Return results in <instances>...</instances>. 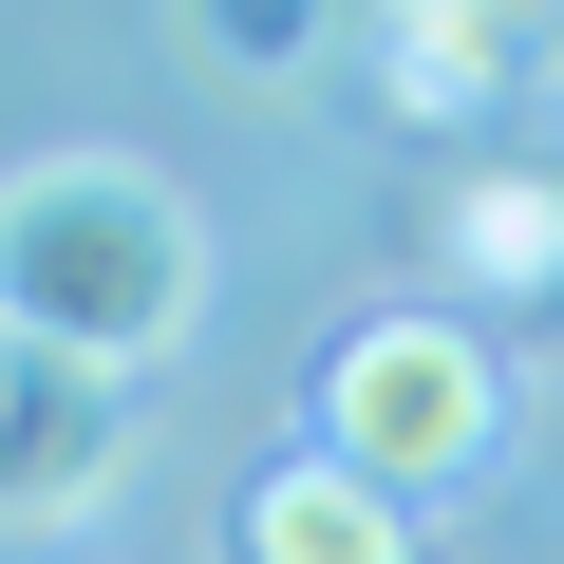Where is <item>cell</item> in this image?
I'll return each mask as SVG.
<instances>
[{
  "instance_id": "4",
  "label": "cell",
  "mask_w": 564,
  "mask_h": 564,
  "mask_svg": "<svg viewBox=\"0 0 564 564\" xmlns=\"http://www.w3.org/2000/svg\"><path fill=\"white\" fill-rule=\"evenodd\" d=\"M226 564H414V508L358 489V470H321V452H282V470H245Z\"/></svg>"
},
{
  "instance_id": "2",
  "label": "cell",
  "mask_w": 564,
  "mask_h": 564,
  "mask_svg": "<svg viewBox=\"0 0 564 564\" xmlns=\"http://www.w3.org/2000/svg\"><path fill=\"white\" fill-rule=\"evenodd\" d=\"M489 452H508V358H489L470 321L395 302V321H339V339H321V470L433 508V489H470Z\"/></svg>"
},
{
  "instance_id": "6",
  "label": "cell",
  "mask_w": 564,
  "mask_h": 564,
  "mask_svg": "<svg viewBox=\"0 0 564 564\" xmlns=\"http://www.w3.org/2000/svg\"><path fill=\"white\" fill-rule=\"evenodd\" d=\"M377 95H395V113H489V95H527V20L414 0V20H377Z\"/></svg>"
},
{
  "instance_id": "1",
  "label": "cell",
  "mask_w": 564,
  "mask_h": 564,
  "mask_svg": "<svg viewBox=\"0 0 564 564\" xmlns=\"http://www.w3.org/2000/svg\"><path fill=\"white\" fill-rule=\"evenodd\" d=\"M0 321L57 339L76 377H132L207 321V207L132 151H39L0 170Z\"/></svg>"
},
{
  "instance_id": "5",
  "label": "cell",
  "mask_w": 564,
  "mask_h": 564,
  "mask_svg": "<svg viewBox=\"0 0 564 564\" xmlns=\"http://www.w3.org/2000/svg\"><path fill=\"white\" fill-rule=\"evenodd\" d=\"M433 263L489 282V302H564V170H470L433 207Z\"/></svg>"
},
{
  "instance_id": "3",
  "label": "cell",
  "mask_w": 564,
  "mask_h": 564,
  "mask_svg": "<svg viewBox=\"0 0 564 564\" xmlns=\"http://www.w3.org/2000/svg\"><path fill=\"white\" fill-rule=\"evenodd\" d=\"M113 470H132V395L0 321V527H76Z\"/></svg>"
},
{
  "instance_id": "8",
  "label": "cell",
  "mask_w": 564,
  "mask_h": 564,
  "mask_svg": "<svg viewBox=\"0 0 564 564\" xmlns=\"http://www.w3.org/2000/svg\"><path fill=\"white\" fill-rule=\"evenodd\" d=\"M527 95H545V132H564V20H527Z\"/></svg>"
},
{
  "instance_id": "7",
  "label": "cell",
  "mask_w": 564,
  "mask_h": 564,
  "mask_svg": "<svg viewBox=\"0 0 564 564\" xmlns=\"http://www.w3.org/2000/svg\"><path fill=\"white\" fill-rule=\"evenodd\" d=\"M207 57H245V76H302V57H339L321 20H207Z\"/></svg>"
}]
</instances>
